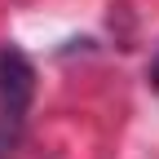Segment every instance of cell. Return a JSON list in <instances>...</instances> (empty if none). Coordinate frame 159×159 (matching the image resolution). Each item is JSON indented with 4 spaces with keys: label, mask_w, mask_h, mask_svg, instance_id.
<instances>
[{
    "label": "cell",
    "mask_w": 159,
    "mask_h": 159,
    "mask_svg": "<svg viewBox=\"0 0 159 159\" xmlns=\"http://www.w3.org/2000/svg\"><path fill=\"white\" fill-rule=\"evenodd\" d=\"M31 93H35V71L22 57V49L13 44H0V124H22V115L31 106Z\"/></svg>",
    "instance_id": "obj_1"
},
{
    "label": "cell",
    "mask_w": 159,
    "mask_h": 159,
    "mask_svg": "<svg viewBox=\"0 0 159 159\" xmlns=\"http://www.w3.org/2000/svg\"><path fill=\"white\" fill-rule=\"evenodd\" d=\"M150 84L159 89V57H155V66H150Z\"/></svg>",
    "instance_id": "obj_2"
}]
</instances>
